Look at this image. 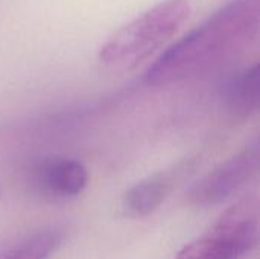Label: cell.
<instances>
[{"instance_id":"cell-1","label":"cell","mask_w":260,"mask_h":259,"mask_svg":"<svg viewBox=\"0 0 260 259\" xmlns=\"http://www.w3.org/2000/svg\"><path fill=\"white\" fill-rule=\"evenodd\" d=\"M259 24L260 0H230L168 47L148 69L145 81L166 87L204 75L247 49Z\"/></svg>"},{"instance_id":"cell-3","label":"cell","mask_w":260,"mask_h":259,"mask_svg":"<svg viewBox=\"0 0 260 259\" xmlns=\"http://www.w3.org/2000/svg\"><path fill=\"white\" fill-rule=\"evenodd\" d=\"M259 240L257 203L245 198L230 206L204 237L183 247L175 259H242Z\"/></svg>"},{"instance_id":"cell-7","label":"cell","mask_w":260,"mask_h":259,"mask_svg":"<svg viewBox=\"0 0 260 259\" xmlns=\"http://www.w3.org/2000/svg\"><path fill=\"white\" fill-rule=\"evenodd\" d=\"M224 105L233 124H244L259 107V64L236 72L224 87Z\"/></svg>"},{"instance_id":"cell-4","label":"cell","mask_w":260,"mask_h":259,"mask_svg":"<svg viewBox=\"0 0 260 259\" xmlns=\"http://www.w3.org/2000/svg\"><path fill=\"white\" fill-rule=\"evenodd\" d=\"M259 169V142L242 148L209 174L195 182L187 198L197 206H215L236 194Z\"/></svg>"},{"instance_id":"cell-6","label":"cell","mask_w":260,"mask_h":259,"mask_svg":"<svg viewBox=\"0 0 260 259\" xmlns=\"http://www.w3.org/2000/svg\"><path fill=\"white\" fill-rule=\"evenodd\" d=\"M29 180L35 192L44 198L70 200L84 192L88 183V172L76 159L52 157L35 163Z\"/></svg>"},{"instance_id":"cell-8","label":"cell","mask_w":260,"mask_h":259,"mask_svg":"<svg viewBox=\"0 0 260 259\" xmlns=\"http://www.w3.org/2000/svg\"><path fill=\"white\" fill-rule=\"evenodd\" d=\"M64 241L58 227L37 229L0 249V259H50Z\"/></svg>"},{"instance_id":"cell-2","label":"cell","mask_w":260,"mask_h":259,"mask_svg":"<svg viewBox=\"0 0 260 259\" xmlns=\"http://www.w3.org/2000/svg\"><path fill=\"white\" fill-rule=\"evenodd\" d=\"M189 0H163L113 32L98 50V63L111 72H128L151 58L187 21Z\"/></svg>"},{"instance_id":"cell-5","label":"cell","mask_w":260,"mask_h":259,"mask_svg":"<svg viewBox=\"0 0 260 259\" xmlns=\"http://www.w3.org/2000/svg\"><path fill=\"white\" fill-rule=\"evenodd\" d=\"M197 166L198 157H189L136 183L122 197L123 214L131 218H143L151 215L165 203L177 183L187 179Z\"/></svg>"}]
</instances>
